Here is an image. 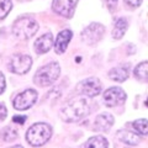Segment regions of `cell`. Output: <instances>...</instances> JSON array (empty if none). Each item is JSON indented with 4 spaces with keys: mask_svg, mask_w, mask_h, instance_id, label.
Listing matches in <instances>:
<instances>
[{
    "mask_svg": "<svg viewBox=\"0 0 148 148\" xmlns=\"http://www.w3.org/2000/svg\"><path fill=\"white\" fill-rule=\"evenodd\" d=\"M125 1H126L127 5H130L131 8H137L142 4V0H125Z\"/></svg>",
    "mask_w": 148,
    "mask_h": 148,
    "instance_id": "7402d4cb",
    "label": "cell"
},
{
    "mask_svg": "<svg viewBox=\"0 0 148 148\" xmlns=\"http://www.w3.org/2000/svg\"><path fill=\"white\" fill-rule=\"evenodd\" d=\"M126 101V92L121 88H110L104 92V103L109 108H115V106L122 105Z\"/></svg>",
    "mask_w": 148,
    "mask_h": 148,
    "instance_id": "52a82bcc",
    "label": "cell"
},
{
    "mask_svg": "<svg viewBox=\"0 0 148 148\" xmlns=\"http://www.w3.org/2000/svg\"><path fill=\"white\" fill-rule=\"evenodd\" d=\"M1 137L4 138V141H6V142L14 141L17 138V131L12 127H5L4 131L1 132Z\"/></svg>",
    "mask_w": 148,
    "mask_h": 148,
    "instance_id": "44dd1931",
    "label": "cell"
},
{
    "mask_svg": "<svg viewBox=\"0 0 148 148\" xmlns=\"http://www.w3.org/2000/svg\"><path fill=\"white\" fill-rule=\"evenodd\" d=\"M5 89V78H4V74L0 73V94Z\"/></svg>",
    "mask_w": 148,
    "mask_h": 148,
    "instance_id": "603a6c76",
    "label": "cell"
},
{
    "mask_svg": "<svg viewBox=\"0 0 148 148\" xmlns=\"http://www.w3.org/2000/svg\"><path fill=\"white\" fill-rule=\"evenodd\" d=\"M51 136H52V128H51L49 125L43 122L35 123L34 126L29 128V131L26 133L27 142L34 147L43 146L45 143L49 141Z\"/></svg>",
    "mask_w": 148,
    "mask_h": 148,
    "instance_id": "7a4b0ae2",
    "label": "cell"
},
{
    "mask_svg": "<svg viewBox=\"0 0 148 148\" xmlns=\"http://www.w3.org/2000/svg\"><path fill=\"white\" fill-rule=\"evenodd\" d=\"M72 36H73V34H72L71 30H63L58 34L57 40H56V42H54L56 52L58 54H62V53L66 52L68 45L72 40Z\"/></svg>",
    "mask_w": 148,
    "mask_h": 148,
    "instance_id": "8fae6325",
    "label": "cell"
},
{
    "mask_svg": "<svg viewBox=\"0 0 148 148\" xmlns=\"http://www.w3.org/2000/svg\"><path fill=\"white\" fill-rule=\"evenodd\" d=\"M77 3L78 0H53L52 9L54 10V12L59 14L61 16L69 17L72 15Z\"/></svg>",
    "mask_w": 148,
    "mask_h": 148,
    "instance_id": "30bf717a",
    "label": "cell"
},
{
    "mask_svg": "<svg viewBox=\"0 0 148 148\" xmlns=\"http://www.w3.org/2000/svg\"><path fill=\"white\" fill-rule=\"evenodd\" d=\"M11 8H12L11 0H0V20L6 17V15L10 12Z\"/></svg>",
    "mask_w": 148,
    "mask_h": 148,
    "instance_id": "ffe728a7",
    "label": "cell"
},
{
    "mask_svg": "<svg viewBox=\"0 0 148 148\" xmlns=\"http://www.w3.org/2000/svg\"><path fill=\"white\" fill-rule=\"evenodd\" d=\"M6 116V108L3 104H0V120H4Z\"/></svg>",
    "mask_w": 148,
    "mask_h": 148,
    "instance_id": "d4e9b609",
    "label": "cell"
},
{
    "mask_svg": "<svg viewBox=\"0 0 148 148\" xmlns=\"http://www.w3.org/2000/svg\"><path fill=\"white\" fill-rule=\"evenodd\" d=\"M36 100H37V91L34 89H27L14 99V108L18 111L27 110L36 103Z\"/></svg>",
    "mask_w": 148,
    "mask_h": 148,
    "instance_id": "5b68a950",
    "label": "cell"
},
{
    "mask_svg": "<svg viewBox=\"0 0 148 148\" xmlns=\"http://www.w3.org/2000/svg\"><path fill=\"white\" fill-rule=\"evenodd\" d=\"M52 45H53V36L51 32H48V34L42 35L35 42V49L38 54H43V53H47L51 49Z\"/></svg>",
    "mask_w": 148,
    "mask_h": 148,
    "instance_id": "7c38bea8",
    "label": "cell"
},
{
    "mask_svg": "<svg viewBox=\"0 0 148 148\" xmlns=\"http://www.w3.org/2000/svg\"><path fill=\"white\" fill-rule=\"evenodd\" d=\"M132 126H133V128H135L138 133H141V135H143V136L147 135L148 128H147V120L146 119H138V120H136V121L132 122Z\"/></svg>",
    "mask_w": 148,
    "mask_h": 148,
    "instance_id": "d6986e66",
    "label": "cell"
},
{
    "mask_svg": "<svg viewBox=\"0 0 148 148\" xmlns=\"http://www.w3.org/2000/svg\"><path fill=\"white\" fill-rule=\"evenodd\" d=\"M117 137L120 141H122L123 143H126L128 146H136L140 143V137H138V135H136V133H133V132L126 131V130L119 131Z\"/></svg>",
    "mask_w": 148,
    "mask_h": 148,
    "instance_id": "9a60e30c",
    "label": "cell"
},
{
    "mask_svg": "<svg viewBox=\"0 0 148 148\" xmlns=\"http://www.w3.org/2000/svg\"><path fill=\"white\" fill-rule=\"evenodd\" d=\"M130 66L128 64H122V66L115 67L110 71L109 77L115 82H125L130 75Z\"/></svg>",
    "mask_w": 148,
    "mask_h": 148,
    "instance_id": "5bb4252c",
    "label": "cell"
},
{
    "mask_svg": "<svg viewBox=\"0 0 148 148\" xmlns=\"http://www.w3.org/2000/svg\"><path fill=\"white\" fill-rule=\"evenodd\" d=\"M114 125V117L110 114H101L95 120V128L96 131L108 132Z\"/></svg>",
    "mask_w": 148,
    "mask_h": 148,
    "instance_id": "4fadbf2b",
    "label": "cell"
},
{
    "mask_svg": "<svg viewBox=\"0 0 148 148\" xmlns=\"http://www.w3.org/2000/svg\"><path fill=\"white\" fill-rule=\"evenodd\" d=\"M105 3H106V5L111 9V10H114L115 6L117 5V0H105Z\"/></svg>",
    "mask_w": 148,
    "mask_h": 148,
    "instance_id": "cb8c5ba5",
    "label": "cell"
},
{
    "mask_svg": "<svg viewBox=\"0 0 148 148\" xmlns=\"http://www.w3.org/2000/svg\"><path fill=\"white\" fill-rule=\"evenodd\" d=\"M37 30H38V24L30 17H20L12 25V34L21 40L30 38L36 34Z\"/></svg>",
    "mask_w": 148,
    "mask_h": 148,
    "instance_id": "277c9868",
    "label": "cell"
},
{
    "mask_svg": "<svg viewBox=\"0 0 148 148\" xmlns=\"http://www.w3.org/2000/svg\"><path fill=\"white\" fill-rule=\"evenodd\" d=\"M32 66V59L30 56L26 54H16L10 61V71L15 74H25L30 71Z\"/></svg>",
    "mask_w": 148,
    "mask_h": 148,
    "instance_id": "ba28073f",
    "label": "cell"
},
{
    "mask_svg": "<svg viewBox=\"0 0 148 148\" xmlns=\"http://www.w3.org/2000/svg\"><path fill=\"white\" fill-rule=\"evenodd\" d=\"M108 147H109L108 141L101 136H95L89 138L84 145V148H108Z\"/></svg>",
    "mask_w": 148,
    "mask_h": 148,
    "instance_id": "e0dca14e",
    "label": "cell"
},
{
    "mask_svg": "<svg viewBox=\"0 0 148 148\" xmlns=\"http://www.w3.org/2000/svg\"><path fill=\"white\" fill-rule=\"evenodd\" d=\"M105 27L101 24H91L82 32V40L88 45H94L98 41H100L104 36Z\"/></svg>",
    "mask_w": 148,
    "mask_h": 148,
    "instance_id": "8992f818",
    "label": "cell"
},
{
    "mask_svg": "<svg viewBox=\"0 0 148 148\" xmlns=\"http://www.w3.org/2000/svg\"><path fill=\"white\" fill-rule=\"evenodd\" d=\"M89 114V103L86 99H73L61 111V117L66 122H77Z\"/></svg>",
    "mask_w": 148,
    "mask_h": 148,
    "instance_id": "6da1fadb",
    "label": "cell"
},
{
    "mask_svg": "<svg viewBox=\"0 0 148 148\" xmlns=\"http://www.w3.org/2000/svg\"><path fill=\"white\" fill-rule=\"evenodd\" d=\"M135 77L137 79H140L142 82L147 80V62H142L140 63L135 69Z\"/></svg>",
    "mask_w": 148,
    "mask_h": 148,
    "instance_id": "ac0fdd59",
    "label": "cell"
},
{
    "mask_svg": "<svg viewBox=\"0 0 148 148\" xmlns=\"http://www.w3.org/2000/svg\"><path fill=\"white\" fill-rule=\"evenodd\" d=\"M11 148H22L21 146H14V147H11Z\"/></svg>",
    "mask_w": 148,
    "mask_h": 148,
    "instance_id": "4316f807",
    "label": "cell"
},
{
    "mask_svg": "<svg viewBox=\"0 0 148 148\" xmlns=\"http://www.w3.org/2000/svg\"><path fill=\"white\" fill-rule=\"evenodd\" d=\"M25 120H26V117H25V116H14V120H12V121H14V122L24 123V122H25Z\"/></svg>",
    "mask_w": 148,
    "mask_h": 148,
    "instance_id": "484cf974",
    "label": "cell"
},
{
    "mask_svg": "<svg viewBox=\"0 0 148 148\" xmlns=\"http://www.w3.org/2000/svg\"><path fill=\"white\" fill-rule=\"evenodd\" d=\"M127 26H128V22L125 17H121L115 22L114 25V30H112V37L115 40H120L121 37L125 35V32L127 30Z\"/></svg>",
    "mask_w": 148,
    "mask_h": 148,
    "instance_id": "2e32d148",
    "label": "cell"
},
{
    "mask_svg": "<svg viewBox=\"0 0 148 148\" xmlns=\"http://www.w3.org/2000/svg\"><path fill=\"white\" fill-rule=\"evenodd\" d=\"M59 73H61L59 64L52 62L47 64V66L40 68L35 74L34 80L40 86H48L57 80V78L59 77Z\"/></svg>",
    "mask_w": 148,
    "mask_h": 148,
    "instance_id": "3957f363",
    "label": "cell"
},
{
    "mask_svg": "<svg viewBox=\"0 0 148 148\" xmlns=\"http://www.w3.org/2000/svg\"><path fill=\"white\" fill-rule=\"evenodd\" d=\"M78 91L86 96H96L101 92V83L96 78H88L78 84Z\"/></svg>",
    "mask_w": 148,
    "mask_h": 148,
    "instance_id": "9c48e42d",
    "label": "cell"
}]
</instances>
